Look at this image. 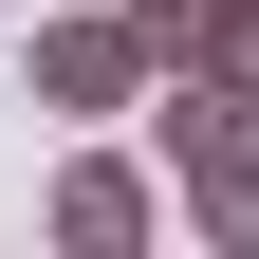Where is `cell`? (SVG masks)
<instances>
[{"label":"cell","instance_id":"cell-1","mask_svg":"<svg viewBox=\"0 0 259 259\" xmlns=\"http://www.w3.org/2000/svg\"><path fill=\"white\" fill-rule=\"evenodd\" d=\"M19 93H37L56 130L148 111V37H130V0H111V19H93V0H19Z\"/></svg>","mask_w":259,"mask_h":259},{"label":"cell","instance_id":"cell-2","mask_svg":"<svg viewBox=\"0 0 259 259\" xmlns=\"http://www.w3.org/2000/svg\"><path fill=\"white\" fill-rule=\"evenodd\" d=\"M148 130H167V222L222 241V259H259V111H185L167 93Z\"/></svg>","mask_w":259,"mask_h":259},{"label":"cell","instance_id":"cell-3","mask_svg":"<svg viewBox=\"0 0 259 259\" xmlns=\"http://www.w3.org/2000/svg\"><path fill=\"white\" fill-rule=\"evenodd\" d=\"M130 37H148V93L259 111V0H130Z\"/></svg>","mask_w":259,"mask_h":259},{"label":"cell","instance_id":"cell-4","mask_svg":"<svg viewBox=\"0 0 259 259\" xmlns=\"http://www.w3.org/2000/svg\"><path fill=\"white\" fill-rule=\"evenodd\" d=\"M37 222H56V241H74V259H130V241H167V185L130 167V148H74Z\"/></svg>","mask_w":259,"mask_h":259}]
</instances>
